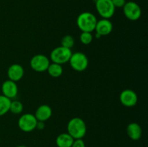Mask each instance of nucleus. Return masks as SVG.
I'll return each mask as SVG.
<instances>
[{
    "mask_svg": "<svg viewBox=\"0 0 148 147\" xmlns=\"http://www.w3.org/2000/svg\"><path fill=\"white\" fill-rule=\"evenodd\" d=\"M119 100L124 106L131 108L137 105L138 96L132 89H124L119 95Z\"/></svg>",
    "mask_w": 148,
    "mask_h": 147,
    "instance_id": "nucleus-9",
    "label": "nucleus"
},
{
    "mask_svg": "<svg viewBox=\"0 0 148 147\" xmlns=\"http://www.w3.org/2000/svg\"><path fill=\"white\" fill-rule=\"evenodd\" d=\"M48 74L50 75L51 77L57 78L59 77L63 74V68L62 65L58 64L55 63H51L49 64V67L47 69Z\"/></svg>",
    "mask_w": 148,
    "mask_h": 147,
    "instance_id": "nucleus-16",
    "label": "nucleus"
},
{
    "mask_svg": "<svg viewBox=\"0 0 148 147\" xmlns=\"http://www.w3.org/2000/svg\"><path fill=\"white\" fill-rule=\"evenodd\" d=\"M72 54L71 49L60 46L55 48L50 53V60L52 63L58 64H64L69 62V59Z\"/></svg>",
    "mask_w": 148,
    "mask_h": 147,
    "instance_id": "nucleus-3",
    "label": "nucleus"
},
{
    "mask_svg": "<svg viewBox=\"0 0 148 147\" xmlns=\"http://www.w3.org/2000/svg\"><path fill=\"white\" fill-rule=\"evenodd\" d=\"M11 101L3 95H0V116H3L10 111Z\"/></svg>",
    "mask_w": 148,
    "mask_h": 147,
    "instance_id": "nucleus-17",
    "label": "nucleus"
},
{
    "mask_svg": "<svg viewBox=\"0 0 148 147\" xmlns=\"http://www.w3.org/2000/svg\"><path fill=\"white\" fill-rule=\"evenodd\" d=\"M75 45V39L70 35H66L62 37L61 40V46L71 49Z\"/></svg>",
    "mask_w": 148,
    "mask_h": 147,
    "instance_id": "nucleus-19",
    "label": "nucleus"
},
{
    "mask_svg": "<svg viewBox=\"0 0 148 147\" xmlns=\"http://www.w3.org/2000/svg\"><path fill=\"white\" fill-rule=\"evenodd\" d=\"M95 37H96V38H98V39H99V38H101V36L99 34H98V33H96V34H95Z\"/></svg>",
    "mask_w": 148,
    "mask_h": 147,
    "instance_id": "nucleus-24",
    "label": "nucleus"
},
{
    "mask_svg": "<svg viewBox=\"0 0 148 147\" xmlns=\"http://www.w3.org/2000/svg\"><path fill=\"white\" fill-rule=\"evenodd\" d=\"M69 62L72 69L79 72L85 71L89 64L88 57L82 52L72 53Z\"/></svg>",
    "mask_w": 148,
    "mask_h": 147,
    "instance_id": "nucleus-4",
    "label": "nucleus"
},
{
    "mask_svg": "<svg viewBox=\"0 0 148 147\" xmlns=\"http://www.w3.org/2000/svg\"><path fill=\"white\" fill-rule=\"evenodd\" d=\"M74 138L68 133H63L59 134L56 139V144L57 147H71Z\"/></svg>",
    "mask_w": 148,
    "mask_h": 147,
    "instance_id": "nucleus-15",
    "label": "nucleus"
},
{
    "mask_svg": "<svg viewBox=\"0 0 148 147\" xmlns=\"http://www.w3.org/2000/svg\"><path fill=\"white\" fill-rule=\"evenodd\" d=\"M52 112V109L49 105H41L36 109L34 115L37 120L45 122L51 117Z\"/></svg>",
    "mask_w": 148,
    "mask_h": 147,
    "instance_id": "nucleus-13",
    "label": "nucleus"
},
{
    "mask_svg": "<svg viewBox=\"0 0 148 147\" xmlns=\"http://www.w3.org/2000/svg\"><path fill=\"white\" fill-rule=\"evenodd\" d=\"M97 22L98 20L95 14L89 12H84L77 18V25L82 32L92 33L95 30Z\"/></svg>",
    "mask_w": 148,
    "mask_h": 147,
    "instance_id": "nucleus-2",
    "label": "nucleus"
},
{
    "mask_svg": "<svg viewBox=\"0 0 148 147\" xmlns=\"http://www.w3.org/2000/svg\"><path fill=\"white\" fill-rule=\"evenodd\" d=\"M95 8L102 18L110 19L115 13V7L111 0H95Z\"/></svg>",
    "mask_w": 148,
    "mask_h": 147,
    "instance_id": "nucleus-5",
    "label": "nucleus"
},
{
    "mask_svg": "<svg viewBox=\"0 0 148 147\" xmlns=\"http://www.w3.org/2000/svg\"><path fill=\"white\" fill-rule=\"evenodd\" d=\"M123 12L125 17L131 21H137L142 15L141 8L134 1L126 2L123 7Z\"/></svg>",
    "mask_w": 148,
    "mask_h": 147,
    "instance_id": "nucleus-8",
    "label": "nucleus"
},
{
    "mask_svg": "<svg viewBox=\"0 0 148 147\" xmlns=\"http://www.w3.org/2000/svg\"><path fill=\"white\" fill-rule=\"evenodd\" d=\"M79 40L81 43L84 45H89L92 43L93 40V36L92 33L89 32H82V33L79 35Z\"/></svg>",
    "mask_w": 148,
    "mask_h": 147,
    "instance_id": "nucleus-20",
    "label": "nucleus"
},
{
    "mask_svg": "<svg viewBox=\"0 0 148 147\" xmlns=\"http://www.w3.org/2000/svg\"><path fill=\"white\" fill-rule=\"evenodd\" d=\"M37 122L38 120L34 115L31 113H25L20 117L17 125L22 131L29 133L36 129Z\"/></svg>",
    "mask_w": 148,
    "mask_h": 147,
    "instance_id": "nucleus-6",
    "label": "nucleus"
},
{
    "mask_svg": "<svg viewBox=\"0 0 148 147\" xmlns=\"http://www.w3.org/2000/svg\"><path fill=\"white\" fill-rule=\"evenodd\" d=\"M44 128H45V122L38 120L37 124H36V129H38L40 130V131H41V130H43Z\"/></svg>",
    "mask_w": 148,
    "mask_h": 147,
    "instance_id": "nucleus-23",
    "label": "nucleus"
},
{
    "mask_svg": "<svg viewBox=\"0 0 148 147\" xmlns=\"http://www.w3.org/2000/svg\"><path fill=\"white\" fill-rule=\"evenodd\" d=\"M127 133L130 139L138 141L143 135V129L137 122H130L127 127Z\"/></svg>",
    "mask_w": 148,
    "mask_h": 147,
    "instance_id": "nucleus-14",
    "label": "nucleus"
},
{
    "mask_svg": "<svg viewBox=\"0 0 148 147\" xmlns=\"http://www.w3.org/2000/svg\"><path fill=\"white\" fill-rule=\"evenodd\" d=\"M71 147H85V144L83 140H82V138L74 139V141Z\"/></svg>",
    "mask_w": 148,
    "mask_h": 147,
    "instance_id": "nucleus-21",
    "label": "nucleus"
},
{
    "mask_svg": "<svg viewBox=\"0 0 148 147\" xmlns=\"http://www.w3.org/2000/svg\"><path fill=\"white\" fill-rule=\"evenodd\" d=\"M16 147H27L26 146H23V145H20V146H17Z\"/></svg>",
    "mask_w": 148,
    "mask_h": 147,
    "instance_id": "nucleus-25",
    "label": "nucleus"
},
{
    "mask_svg": "<svg viewBox=\"0 0 148 147\" xmlns=\"http://www.w3.org/2000/svg\"><path fill=\"white\" fill-rule=\"evenodd\" d=\"M115 8H121L126 4V0H111Z\"/></svg>",
    "mask_w": 148,
    "mask_h": 147,
    "instance_id": "nucleus-22",
    "label": "nucleus"
},
{
    "mask_svg": "<svg viewBox=\"0 0 148 147\" xmlns=\"http://www.w3.org/2000/svg\"><path fill=\"white\" fill-rule=\"evenodd\" d=\"M10 111L12 112V113L15 114V115L20 114L23 111V103L19 100L11 101Z\"/></svg>",
    "mask_w": 148,
    "mask_h": 147,
    "instance_id": "nucleus-18",
    "label": "nucleus"
},
{
    "mask_svg": "<svg viewBox=\"0 0 148 147\" xmlns=\"http://www.w3.org/2000/svg\"><path fill=\"white\" fill-rule=\"evenodd\" d=\"M25 71L23 66L19 63L12 64L7 69V76L13 82H18L24 76Z\"/></svg>",
    "mask_w": 148,
    "mask_h": 147,
    "instance_id": "nucleus-12",
    "label": "nucleus"
},
{
    "mask_svg": "<svg viewBox=\"0 0 148 147\" xmlns=\"http://www.w3.org/2000/svg\"><path fill=\"white\" fill-rule=\"evenodd\" d=\"M67 133L74 138H82L87 133V125L85 121L80 118H73L67 123Z\"/></svg>",
    "mask_w": 148,
    "mask_h": 147,
    "instance_id": "nucleus-1",
    "label": "nucleus"
},
{
    "mask_svg": "<svg viewBox=\"0 0 148 147\" xmlns=\"http://www.w3.org/2000/svg\"><path fill=\"white\" fill-rule=\"evenodd\" d=\"M50 63V59L43 54L35 55L30 61V68L37 72H43L47 71Z\"/></svg>",
    "mask_w": 148,
    "mask_h": 147,
    "instance_id": "nucleus-7",
    "label": "nucleus"
},
{
    "mask_svg": "<svg viewBox=\"0 0 148 147\" xmlns=\"http://www.w3.org/2000/svg\"><path fill=\"white\" fill-rule=\"evenodd\" d=\"M96 33L99 34L100 35L106 36L109 35L113 30V24L109 19H101L98 20L95 25V28Z\"/></svg>",
    "mask_w": 148,
    "mask_h": 147,
    "instance_id": "nucleus-11",
    "label": "nucleus"
},
{
    "mask_svg": "<svg viewBox=\"0 0 148 147\" xmlns=\"http://www.w3.org/2000/svg\"><path fill=\"white\" fill-rule=\"evenodd\" d=\"M1 92L4 96L9 99H13L18 94V86L15 82L8 79L4 81L1 84Z\"/></svg>",
    "mask_w": 148,
    "mask_h": 147,
    "instance_id": "nucleus-10",
    "label": "nucleus"
}]
</instances>
